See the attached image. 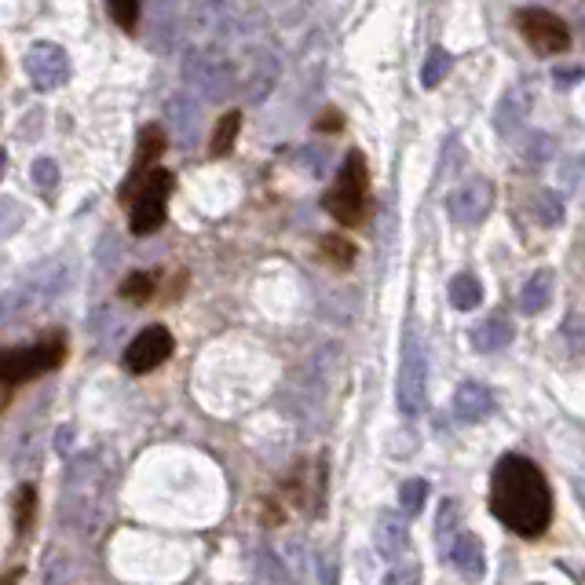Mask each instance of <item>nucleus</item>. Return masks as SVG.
I'll use <instances>...</instances> for the list:
<instances>
[{"mask_svg": "<svg viewBox=\"0 0 585 585\" xmlns=\"http://www.w3.org/2000/svg\"><path fill=\"white\" fill-rule=\"evenodd\" d=\"M490 512L520 538H542L553 523V490L531 458L505 454L490 472Z\"/></svg>", "mask_w": 585, "mask_h": 585, "instance_id": "f257e3e1", "label": "nucleus"}, {"mask_svg": "<svg viewBox=\"0 0 585 585\" xmlns=\"http://www.w3.org/2000/svg\"><path fill=\"white\" fill-rule=\"evenodd\" d=\"M183 85L191 88L194 96L220 103V99L238 96V66L234 59L216 48V44H194L183 52Z\"/></svg>", "mask_w": 585, "mask_h": 585, "instance_id": "f03ea898", "label": "nucleus"}, {"mask_svg": "<svg viewBox=\"0 0 585 585\" xmlns=\"http://www.w3.org/2000/svg\"><path fill=\"white\" fill-rule=\"evenodd\" d=\"M326 213L341 227H359L366 213H370V169H366V158L359 150H351L344 158L337 183L326 194Z\"/></svg>", "mask_w": 585, "mask_h": 585, "instance_id": "7ed1b4c3", "label": "nucleus"}, {"mask_svg": "<svg viewBox=\"0 0 585 585\" xmlns=\"http://www.w3.org/2000/svg\"><path fill=\"white\" fill-rule=\"evenodd\" d=\"M169 191H172V172L165 169H150L132 176V187L125 191V198H132V216H128L132 234H154L165 224Z\"/></svg>", "mask_w": 585, "mask_h": 585, "instance_id": "20e7f679", "label": "nucleus"}, {"mask_svg": "<svg viewBox=\"0 0 585 585\" xmlns=\"http://www.w3.org/2000/svg\"><path fill=\"white\" fill-rule=\"evenodd\" d=\"M63 359H66L63 337H44V341L33 344V348L0 351V388H15V384L33 381V377L55 370Z\"/></svg>", "mask_w": 585, "mask_h": 585, "instance_id": "39448f33", "label": "nucleus"}, {"mask_svg": "<svg viewBox=\"0 0 585 585\" xmlns=\"http://www.w3.org/2000/svg\"><path fill=\"white\" fill-rule=\"evenodd\" d=\"M516 30L538 55H560L571 48V30L564 19H556L545 8H520L516 11Z\"/></svg>", "mask_w": 585, "mask_h": 585, "instance_id": "423d86ee", "label": "nucleus"}, {"mask_svg": "<svg viewBox=\"0 0 585 585\" xmlns=\"http://www.w3.org/2000/svg\"><path fill=\"white\" fill-rule=\"evenodd\" d=\"M191 26H194V44H216V48H224L227 41L238 37L242 19H238L231 0H198V8L191 15Z\"/></svg>", "mask_w": 585, "mask_h": 585, "instance_id": "0eeeda50", "label": "nucleus"}, {"mask_svg": "<svg viewBox=\"0 0 585 585\" xmlns=\"http://www.w3.org/2000/svg\"><path fill=\"white\" fill-rule=\"evenodd\" d=\"M22 66H26V77H30V85L37 92H55L70 77V55L52 41L33 44L30 52H26V59H22Z\"/></svg>", "mask_w": 585, "mask_h": 585, "instance_id": "6e6552de", "label": "nucleus"}, {"mask_svg": "<svg viewBox=\"0 0 585 585\" xmlns=\"http://www.w3.org/2000/svg\"><path fill=\"white\" fill-rule=\"evenodd\" d=\"M278 81V59L267 48H249L245 52V63L238 66V92H242L249 103H264L271 96V88Z\"/></svg>", "mask_w": 585, "mask_h": 585, "instance_id": "1a4fd4ad", "label": "nucleus"}, {"mask_svg": "<svg viewBox=\"0 0 585 585\" xmlns=\"http://www.w3.org/2000/svg\"><path fill=\"white\" fill-rule=\"evenodd\" d=\"M172 333L165 326H147L143 333H136V341L125 348V370L128 373H150L158 370L161 362L172 355Z\"/></svg>", "mask_w": 585, "mask_h": 585, "instance_id": "9d476101", "label": "nucleus"}, {"mask_svg": "<svg viewBox=\"0 0 585 585\" xmlns=\"http://www.w3.org/2000/svg\"><path fill=\"white\" fill-rule=\"evenodd\" d=\"M202 132V107L194 96H172L165 103V136L176 143V147H194V139Z\"/></svg>", "mask_w": 585, "mask_h": 585, "instance_id": "9b49d317", "label": "nucleus"}, {"mask_svg": "<svg viewBox=\"0 0 585 585\" xmlns=\"http://www.w3.org/2000/svg\"><path fill=\"white\" fill-rule=\"evenodd\" d=\"M425 406V359L417 348H406L403 370H399V410L406 417L421 414Z\"/></svg>", "mask_w": 585, "mask_h": 585, "instance_id": "f8f14e48", "label": "nucleus"}, {"mask_svg": "<svg viewBox=\"0 0 585 585\" xmlns=\"http://www.w3.org/2000/svg\"><path fill=\"white\" fill-rule=\"evenodd\" d=\"M450 564L458 567L465 582H479V578L487 575V553H483V542H479L476 534L461 531L454 538V545H450Z\"/></svg>", "mask_w": 585, "mask_h": 585, "instance_id": "ddd939ff", "label": "nucleus"}, {"mask_svg": "<svg viewBox=\"0 0 585 585\" xmlns=\"http://www.w3.org/2000/svg\"><path fill=\"white\" fill-rule=\"evenodd\" d=\"M490 410H494V399L483 384H461L458 395H454V414L465 421V425H479L487 421Z\"/></svg>", "mask_w": 585, "mask_h": 585, "instance_id": "4468645a", "label": "nucleus"}, {"mask_svg": "<svg viewBox=\"0 0 585 585\" xmlns=\"http://www.w3.org/2000/svg\"><path fill=\"white\" fill-rule=\"evenodd\" d=\"M406 545H410V531H406L403 516H392V512L381 516V523H377V553L384 560H399Z\"/></svg>", "mask_w": 585, "mask_h": 585, "instance_id": "2eb2a0df", "label": "nucleus"}, {"mask_svg": "<svg viewBox=\"0 0 585 585\" xmlns=\"http://www.w3.org/2000/svg\"><path fill=\"white\" fill-rule=\"evenodd\" d=\"M238 125H242V114H238V110H231V114L220 117V125H216V132H213V143H209V150H213L216 158L231 154L234 136H238Z\"/></svg>", "mask_w": 585, "mask_h": 585, "instance_id": "dca6fc26", "label": "nucleus"}, {"mask_svg": "<svg viewBox=\"0 0 585 585\" xmlns=\"http://www.w3.org/2000/svg\"><path fill=\"white\" fill-rule=\"evenodd\" d=\"M450 300H454V308L458 311H472L483 300V289L472 275H458L450 282Z\"/></svg>", "mask_w": 585, "mask_h": 585, "instance_id": "f3484780", "label": "nucleus"}, {"mask_svg": "<svg viewBox=\"0 0 585 585\" xmlns=\"http://www.w3.org/2000/svg\"><path fill=\"white\" fill-rule=\"evenodd\" d=\"M512 337V326L505 319H490L487 326H479L476 330V348L479 351H494V348H505Z\"/></svg>", "mask_w": 585, "mask_h": 585, "instance_id": "a211bd4d", "label": "nucleus"}, {"mask_svg": "<svg viewBox=\"0 0 585 585\" xmlns=\"http://www.w3.org/2000/svg\"><path fill=\"white\" fill-rule=\"evenodd\" d=\"M425 498H428L425 479H406L403 487H399V509H403L406 516H417V512L425 509Z\"/></svg>", "mask_w": 585, "mask_h": 585, "instance_id": "6ab92c4d", "label": "nucleus"}, {"mask_svg": "<svg viewBox=\"0 0 585 585\" xmlns=\"http://www.w3.org/2000/svg\"><path fill=\"white\" fill-rule=\"evenodd\" d=\"M161 150H165V128L147 125L143 132H139V165H150Z\"/></svg>", "mask_w": 585, "mask_h": 585, "instance_id": "aec40b11", "label": "nucleus"}, {"mask_svg": "<svg viewBox=\"0 0 585 585\" xmlns=\"http://www.w3.org/2000/svg\"><path fill=\"white\" fill-rule=\"evenodd\" d=\"M322 253H326L330 264L348 267L351 260H355V245H351L348 238H341V234H326V238H322Z\"/></svg>", "mask_w": 585, "mask_h": 585, "instance_id": "412c9836", "label": "nucleus"}, {"mask_svg": "<svg viewBox=\"0 0 585 585\" xmlns=\"http://www.w3.org/2000/svg\"><path fill=\"white\" fill-rule=\"evenodd\" d=\"M121 297H125V300H136V304H147V300L154 297V278L143 275V271L128 275L125 282H121Z\"/></svg>", "mask_w": 585, "mask_h": 585, "instance_id": "4be33fe9", "label": "nucleus"}, {"mask_svg": "<svg viewBox=\"0 0 585 585\" xmlns=\"http://www.w3.org/2000/svg\"><path fill=\"white\" fill-rule=\"evenodd\" d=\"M107 8L110 15H114V22L121 26L125 33L136 30V22H139V0H107Z\"/></svg>", "mask_w": 585, "mask_h": 585, "instance_id": "5701e85b", "label": "nucleus"}, {"mask_svg": "<svg viewBox=\"0 0 585 585\" xmlns=\"http://www.w3.org/2000/svg\"><path fill=\"white\" fill-rule=\"evenodd\" d=\"M33 509H37V490L22 487L19 501H15V527H19V531H26V527L33 523Z\"/></svg>", "mask_w": 585, "mask_h": 585, "instance_id": "b1692460", "label": "nucleus"}, {"mask_svg": "<svg viewBox=\"0 0 585 585\" xmlns=\"http://www.w3.org/2000/svg\"><path fill=\"white\" fill-rule=\"evenodd\" d=\"M30 176H33V183H37L41 191H52L55 183H59V165H55L52 158H37V161H33Z\"/></svg>", "mask_w": 585, "mask_h": 585, "instance_id": "393cba45", "label": "nucleus"}, {"mask_svg": "<svg viewBox=\"0 0 585 585\" xmlns=\"http://www.w3.org/2000/svg\"><path fill=\"white\" fill-rule=\"evenodd\" d=\"M545 300H549V275H538L531 286L523 289V308H527V311H542Z\"/></svg>", "mask_w": 585, "mask_h": 585, "instance_id": "a878e982", "label": "nucleus"}, {"mask_svg": "<svg viewBox=\"0 0 585 585\" xmlns=\"http://www.w3.org/2000/svg\"><path fill=\"white\" fill-rule=\"evenodd\" d=\"M447 63H450V59L443 52L432 55V59H428V66H425V85H436L439 77L447 74Z\"/></svg>", "mask_w": 585, "mask_h": 585, "instance_id": "bb28decb", "label": "nucleus"}, {"mask_svg": "<svg viewBox=\"0 0 585 585\" xmlns=\"http://www.w3.org/2000/svg\"><path fill=\"white\" fill-rule=\"evenodd\" d=\"M384 585H421V575H417V567H399L384 578Z\"/></svg>", "mask_w": 585, "mask_h": 585, "instance_id": "cd10ccee", "label": "nucleus"}, {"mask_svg": "<svg viewBox=\"0 0 585 585\" xmlns=\"http://www.w3.org/2000/svg\"><path fill=\"white\" fill-rule=\"evenodd\" d=\"M322 128H326V132H337V128H341V117L326 114V117H322Z\"/></svg>", "mask_w": 585, "mask_h": 585, "instance_id": "c85d7f7f", "label": "nucleus"}, {"mask_svg": "<svg viewBox=\"0 0 585 585\" xmlns=\"http://www.w3.org/2000/svg\"><path fill=\"white\" fill-rule=\"evenodd\" d=\"M19 578H22V571H8V575L0 578V585H19Z\"/></svg>", "mask_w": 585, "mask_h": 585, "instance_id": "c756f323", "label": "nucleus"}]
</instances>
